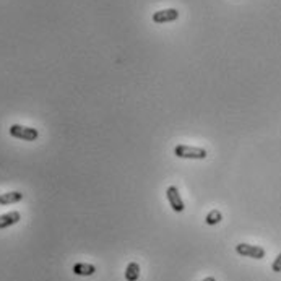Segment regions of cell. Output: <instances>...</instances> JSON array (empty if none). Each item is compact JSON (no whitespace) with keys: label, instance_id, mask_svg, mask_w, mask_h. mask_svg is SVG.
<instances>
[{"label":"cell","instance_id":"cell-1","mask_svg":"<svg viewBox=\"0 0 281 281\" xmlns=\"http://www.w3.org/2000/svg\"><path fill=\"white\" fill-rule=\"evenodd\" d=\"M174 155L184 160H205L207 158V150L200 147H189V145H177L174 148Z\"/></svg>","mask_w":281,"mask_h":281},{"label":"cell","instance_id":"cell-2","mask_svg":"<svg viewBox=\"0 0 281 281\" xmlns=\"http://www.w3.org/2000/svg\"><path fill=\"white\" fill-rule=\"evenodd\" d=\"M10 135L13 138H18V140H25V142H34L38 140L39 132L38 128H33V127H25V125H18V124H13L9 128Z\"/></svg>","mask_w":281,"mask_h":281},{"label":"cell","instance_id":"cell-3","mask_svg":"<svg viewBox=\"0 0 281 281\" xmlns=\"http://www.w3.org/2000/svg\"><path fill=\"white\" fill-rule=\"evenodd\" d=\"M236 252L242 257H250V258H265V249L260 247V245H250V244H237L236 245Z\"/></svg>","mask_w":281,"mask_h":281},{"label":"cell","instance_id":"cell-4","mask_svg":"<svg viewBox=\"0 0 281 281\" xmlns=\"http://www.w3.org/2000/svg\"><path fill=\"white\" fill-rule=\"evenodd\" d=\"M166 198H168V202L171 205V208H173L174 211H177V213H182V211L186 210V205H184L182 198H181V194H179V190H177L176 186L168 187Z\"/></svg>","mask_w":281,"mask_h":281},{"label":"cell","instance_id":"cell-5","mask_svg":"<svg viewBox=\"0 0 281 281\" xmlns=\"http://www.w3.org/2000/svg\"><path fill=\"white\" fill-rule=\"evenodd\" d=\"M177 18H179V12H177L176 9H166V10L155 12L152 17L155 23H171V22H176Z\"/></svg>","mask_w":281,"mask_h":281},{"label":"cell","instance_id":"cell-6","mask_svg":"<svg viewBox=\"0 0 281 281\" xmlns=\"http://www.w3.org/2000/svg\"><path fill=\"white\" fill-rule=\"evenodd\" d=\"M20 219H22L20 211H9V213H5V215H0V229L10 228V226L17 224Z\"/></svg>","mask_w":281,"mask_h":281},{"label":"cell","instance_id":"cell-7","mask_svg":"<svg viewBox=\"0 0 281 281\" xmlns=\"http://www.w3.org/2000/svg\"><path fill=\"white\" fill-rule=\"evenodd\" d=\"M72 270L78 276H91L96 273V266L91 263H75Z\"/></svg>","mask_w":281,"mask_h":281},{"label":"cell","instance_id":"cell-8","mask_svg":"<svg viewBox=\"0 0 281 281\" xmlns=\"http://www.w3.org/2000/svg\"><path fill=\"white\" fill-rule=\"evenodd\" d=\"M23 200L22 192H7V194L0 195V205H12Z\"/></svg>","mask_w":281,"mask_h":281},{"label":"cell","instance_id":"cell-9","mask_svg":"<svg viewBox=\"0 0 281 281\" xmlns=\"http://www.w3.org/2000/svg\"><path fill=\"white\" fill-rule=\"evenodd\" d=\"M125 278L127 281H136L140 278V265L136 262H130L125 268Z\"/></svg>","mask_w":281,"mask_h":281},{"label":"cell","instance_id":"cell-10","mask_svg":"<svg viewBox=\"0 0 281 281\" xmlns=\"http://www.w3.org/2000/svg\"><path fill=\"white\" fill-rule=\"evenodd\" d=\"M221 219H223V215L219 213L218 210H211L207 215V219H205V221H207V224H210V226H215V224H218L219 221H221Z\"/></svg>","mask_w":281,"mask_h":281},{"label":"cell","instance_id":"cell-11","mask_svg":"<svg viewBox=\"0 0 281 281\" xmlns=\"http://www.w3.org/2000/svg\"><path fill=\"white\" fill-rule=\"evenodd\" d=\"M271 270H273V271H276V273L281 271V253H279V255L275 258V262H273V265H271Z\"/></svg>","mask_w":281,"mask_h":281},{"label":"cell","instance_id":"cell-12","mask_svg":"<svg viewBox=\"0 0 281 281\" xmlns=\"http://www.w3.org/2000/svg\"><path fill=\"white\" fill-rule=\"evenodd\" d=\"M202 281H216L213 276H208V278H205V279H202Z\"/></svg>","mask_w":281,"mask_h":281}]
</instances>
